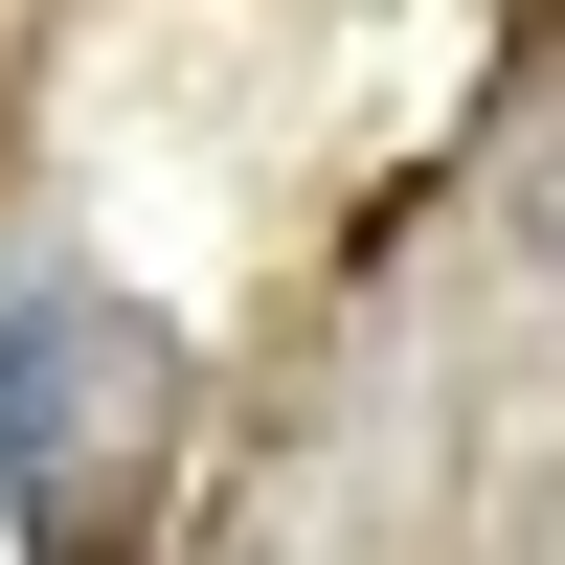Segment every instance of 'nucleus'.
Listing matches in <instances>:
<instances>
[{
	"label": "nucleus",
	"mask_w": 565,
	"mask_h": 565,
	"mask_svg": "<svg viewBox=\"0 0 565 565\" xmlns=\"http://www.w3.org/2000/svg\"><path fill=\"white\" fill-rule=\"evenodd\" d=\"M159 498H181V340L45 271L0 317V521H23V565H136Z\"/></svg>",
	"instance_id": "1"
}]
</instances>
